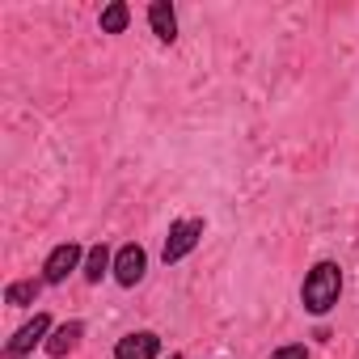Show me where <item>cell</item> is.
<instances>
[{
    "mask_svg": "<svg viewBox=\"0 0 359 359\" xmlns=\"http://www.w3.org/2000/svg\"><path fill=\"white\" fill-rule=\"evenodd\" d=\"M271 359H309V346L304 342H287V346H275Z\"/></svg>",
    "mask_w": 359,
    "mask_h": 359,
    "instance_id": "obj_12",
    "label": "cell"
},
{
    "mask_svg": "<svg viewBox=\"0 0 359 359\" xmlns=\"http://www.w3.org/2000/svg\"><path fill=\"white\" fill-rule=\"evenodd\" d=\"M156 355H161V334L152 330H135L114 342V359H156Z\"/></svg>",
    "mask_w": 359,
    "mask_h": 359,
    "instance_id": "obj_6",
    "label": "cell"
},
{
    "mask_svg": "<svg viewBox=\"0 0 359 359\" xmlns=\"http://www.w3.org/2000/svg\"><path fill=\"white\" fill-rule=\"evenodd\" d=\"M81 338H85V321H64V325H55L51 330V338H47V355L51 359H64L68 351H76L81 346Z\"/></svg>",
    "mask_w": 359,
    "mask_h": 359,
    "instance_id": "obj_7",
    "label": "cell"
},
{
    "mask_svg": "<svg viewBox=\"0 0 359 359\" xmlns=\"http://www.w3.org/2000/svg\"><path fill=\"white\" fill-rule=\"evenodd\" d=\"M47 338H51V317L47 313H34L9 342H5V355L0 359H26L34 346H47Z\"/></svg>",
    "mask_w": 359,
    "mask_h": 359,
    "instance_id": "obj_3",
    "label": "cell"
},
{
    "mask_svg": "<svg viewBox=\"0 0 359 359\" xmlns=\"http://www.w3.org/2000/svg\"><path fill=\"white\" fill-rule=\"evenodd\" d=\"M148 26H152V34H156L165 47L177 39V13H173L169 0H152V5H148Z\"/></svg>",
    "mask_w": 359,
    "mask_h": 359,
    "instance_id": "obj_8",
    "label": "cell"
},
{
    "mask_svg": "<svg viewBox=\"0 0 359 359\" xmlns=\"http://www.w3.org/2000/svg\"><path fill=\"white\" fill-rule=\"evenodd\" d=\"M76 266H85V250L76 245V241H60L51 254H47V262H43V283H64Z\"/></svg>",
    "mask_w": 359,
    "mask_h": 359,
    "instance_id": "obj_4",
    "label": "cell"
},
{
    "mask_svg": "<svg viewBox=\"0 0 359 359\" xmlns=\"http://www.w3.org/2000/svg\"><path fill=\"white\" fill-rule=\"evenodd\" d=\"M81 271H85V279H89V283H102V275H106V271H114V254H110V245H102V241H97V245L85 254V266H81Z\"/></svg>",
    "mask_w": 359,
    "mask_h": 359,
    "instance_id": "obj_9",
    "label": "cell"
},
{
    "mask_svg": "<svg viewBox=\"0 0 359 359\" xmlns=\"http://www.w3.org/2000/svg\"><path fill=\"white\" fill-rule=\"evenodd\" d=\"M338 296H342V266L330 262V258H321V262L304 275V283H300V304H304V313L325 317V313L338 304Z\"/></svg>",
    "mask_w": 359,
    "mask_h": 359,
    "instance_id": "obj_1",
    "label": "cell"
},
{
    "mask_svg": "<svg viewBox=\"0 0 359 359\" xmlns=\"http://www.w3.org/2000/svg\"><path fill=\"white\" fill-rule=\"evenodd\" d=\"M39 292H43V279H13V283L5 287V300H9L13 309H26V304L39 300Z\"/></svg>",
    "mask_w": 359,
    "mask_h": 359,
    "instance_id": "obj_10",
    "label": "cell"
},
{
    "mask_svg": "<svg viewBox=\"0 0 359 359\" xmlns=\"http://www.w3.org/2000/svg\"><path fill=\"white\" fill-rule=\"evenodd\" d=\"M169 359H182V355H169Z\"/></svg>",
    "mask_w": 359,
    "mask_h": 359,
    "instance_id": "obj_13",
    "label": "cell"
},
{
    "mask_svg": "<svg viewBox=\"0 0 359 359\" xmlns=\"http://www.w3.org/2000/svg\"><path fill=\"white\" fill-rule=\"evenodd\" d=\"M203 241V220H173L169 224V237H165V250H161V258H165V266H173V262H182L195 245Z\"/></svg>",
    "mask_w": 359,
    "mask_h": 359,
    "instance_id": "obj_2",
    "label": "cell"
},
{
    "mask_svg": "<svg viewBox=\"0 0 359 359\" xmlns=\"http://www.w3.org/2000/svg\"><path fill=\"white\" fill-rule=\"evenodd\" d=\"M144 271H148V254H144V245H140V241L118 245V254H114V279H118L123 287H135V283L144 279Z\"/></svg>",
    "mask_w": 359,
    "mask_h": 359,
    "instance_id": "obj_5",
    "label": "cell"
},
{
    "mask_svg": "<svg viewBox=\"0 0 359 359\" xmlns=\"http://www.w3.org/2000/svg\"><path fill=\"white\" fill-rule=\"evenodd\" d=\"M131 26V9L123 5V0H110V5L102 9V34H123Z\"/></svg>",
    "mask_w": 359,
    "mask_h": 359,
    "instance_id": "obj_11",
    "label": "cell"
}]
</instances>
